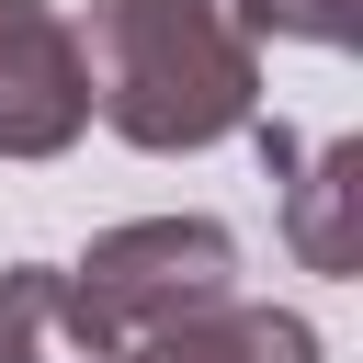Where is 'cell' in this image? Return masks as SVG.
Masks as SVG:
<instances>
[{"label": "cell", "instance_id": "8992f818", "mask_svg": "<svg viewBox=\"0 0 363 363\" xmlns=\"http://www.w3.org/2000/svg\"><path fill=\"white\" fill-rule=\"evenodd\" d=\"M0 363H102V340L79 329L57 261H11L0 272Z\"/></svg>", "mask_w": 363, "mask_h": 363}, {"label": "cell", "instance_id": "277c9868", "mask_svg": "<svg viewBox=\"0 0 363 363\" xmlns=\"http://www.w3.org/2000/svg\"><path fill=\"white\" fill-rule=\"evenodd\" d=\"M261 159L284 170V250L306 272H363V136H284V125H250Z\"/></svg>", "mask_w": 363, "mask_h": 363}, {"label": "cell", "instance_id": "6da1fadb", "mask_svg": "<svg viewBox=\"0 0 363 363\" xmlns=\"http://www.w3.org/2000/svg\"><path fill=\"white\" fill-rule=\"evenodd\" d=\"M79 68H91V113L147 159H193L261 125V45L238 0H91Z\"/></svg>", "mask_w": 363, "mask_h": 363}, {"label": "cell", "instance_id": "7a4b0ae2", "mask_svg": "<svg viewBox=\"0 0 363 363\" xmlns=\"http://www.w3.org/2000/svg\"><path fill=\"white\" fill-rule=\"evenodd\" d=\"M227 295H238V227H216V216H125L68 261V306L102 352L159 340Z\"/></svg>", "mask_w": 363, "mask_h": 363}, {"label": "cell", "instance_id": "5b68a950", "mask_svg": "<svg viewBox=\"0 0 363 363\" xmlns=\"http://www.w3.org/2000/svg\"><path fill=\"white\" fill-rule=\"evenodd\" d=\"M102 363H318V329H306L295 306H250V295H227V306L159 329V340L102 352Z\"/></svg>", "mask_w": 363, "mask_h": 363}, {"label": "cell", "instance_id": "3957f363", "mask_svg": "<svg viewBox=\"0 0 363 363\" xmlns=\"http://www.w3.org/2000/svg\"><path fill=\"white\" fill-rule=\"evenodd\" d=\"M91 136L79 23L45 0H0V159H68Z\"/></svg>", "mask_w": 363, "mask_h": 363}, {"label": "cell", "instance_id": "52a82bcc", "mask_svg": "<svg viewBox=\"0 0 363 363\" xmlns=\"http://www.w3.org/2000/svg\"><path fill=\"white\" fill-rule=\"evenodd\" d=\"M238 23H250V45L261 34H284V45H352L363 0H238Z\"/></svg>", "mask_w": 363, "mask_h": 363}]
</instances>
